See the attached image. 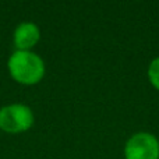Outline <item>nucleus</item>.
Segmentation results:
<instances>
[{
  "instance_id": "f257e3e1",
  "label": "nucleus",
  "mask_w": 159,
  "mask_h": 159,
  "mask_svg": "<svg viewBox=\"0 0 159 159\" xmlns=\"http://www.w3.org/2000/svg\"><path fill=\"white\" fill-rule=\"evenodd\" d=\"M8 71L17 82L34 85L45 75V63L31 50H16L8 59Z\"/></svg>"
},
{
  "instance_id": "f03ea898",
  "label": "nucleus",
  "mask_w": 159,
  "mask_h": 159,
  "mask_svg": "<svg viewBox=\"0 0 159 159\" xmlns=\"http://www.w3.org/2000/svg\"><path fill=\"white\" fill-rule=\"evenodd\" d=\"M34 124V113L30 106L11 103L0 109V129L8 134L25 133Z\"/></svg>"
},
{
  "instance_id": "7ed1b4c3",
  "label": "nucleus",
  "mask_w": 159,
  "mask_h": 159,
  "mask_svg": "<svg viewBox=\"0 0 159 159\" xmlns=\"http://www.w3.org/2000/svg\"><path fill=\"white\" fill-rule=\"evenodd\" d=\"M126 159H159V141L149 133H137L126 143Z\"/></svg>"
},
{
  "instance_id": "20e7f679",
  "label": "nucleus",
  "mask_w": 159,
  "mask_h": 159,
  "mask_svg": "<svg viewBox=\"0 0 159 159\" xmlns=\"http://www.w3.org/2000/svg\"><path fill=\"white\" fill-rule=\"evenodd\" d=\"M41 38V31L34 22H21L14 31V45L17 50H31Z\"/></svg>"
},
{
  "instance_id": "39448f33",
  "label": "nucleus",
  "mask_w": 159,
  "mask_h": 159,
  "mask_svg": "<svg viewBox=\"0 0 159 159\" xmlns=\"http://www.w3.org/2000/svg\"><path fill=\"white\" fill-rule=\"evenodd\" d=\"M148 78L151 84L159 91V57L154 59L148 69Z\"/></svg>"
}]
</instances>
